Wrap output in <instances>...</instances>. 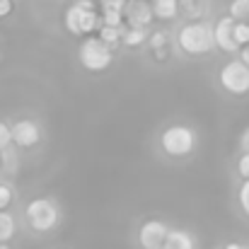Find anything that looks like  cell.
<instances>
[{
    "instance_id": "cell-15",
    "label": "cell",
    "mask_w": 249,
    "mask_h": 249,
    "mask_svg": "<svg viewBox=\"0 0 249 249\" xmlns=\"http://www.w3.org/2000/svg\"><path fill=\"white\" fill-rule=\"evenodd\" d=\"M145 39H148V29L128 27V29H124V32H121V41H124L126 46H131V49H138L141 44H145Z\"/></svg>"
},
{
    "instance_id": "cell-17",
    "label": "cell",
    "mask_w": 249,
    "mask_h": 249,
    "mask_svg": "<svg viewBox=\"0 0 249 249\" xmlns=\"http://www.w3.org/2000/svg\"><path fill=\"white\" fill-rule=\"evenodd\" d=\"M102 24L104 27H116V29H121V24H124V15L121 12H114V10H102Z\"/></svg>"
},
{
    "instance_id": "cell-5",
    "label": "cell",
    "mask_w": 249,
    "mask_h": 249,
    "mask_svg": "<svg viewBox=\"0 0 249 249\" xmlns=\"http://www.w3.org/2000/svg\"><path fill=\"white\" fill-rule=\"evenodd\" d=\"M78 58L83 63L85 71L89 73H102L111 66V51L97 39V36H85V41L78 49Z\"/></svg>"
},
{
    "instance_id": "cell-20",
    "label": "cell",
    "mask_w": 249,
    "mask_h": 249,
    "mask_svg": "<svg viewBox=\"0 0 249 249\" xmlns=\"http://www.w3.org/2000/svg\"><path fill=\"white\" fill-rule=\"evenodd\" d=\"M235 41L237 46L249 44V22H235Z\"/></svg>"
},
{
    "instance_id": "cell-11",
    "label": "cell",
    "mask_w": 249,
    "mask_h": 249,
    "mask_svg": "<svg viewBox=\"0 0 249 249\" xmlns=\"http://www.w3.org/2000/svg\"><path fill=\"white\" fill-rule=\"evenodd\" d=\"M160 249H196V240L186 230H169Z\"/></svg>"
},
{
    "instance_id": "cell-2",
    "label": "cell",
    "mask_w": 249,
    "mask_h": 249,
    "mask_svg": "<svg viewBox=\"0 0 249 249\" xmlns=\"http://www.w3.org/2000/svg\"><path fill=\"white\" fill-rule=\"evenodd\" d=\"M99 15L94 12L92 0H75L66 10V29L75 36H89L94 29H99Z\"/></svg>"
},
{
    "instance_id": "cell-24",
    "label": "cell",
    "mask_w": 249,
    "mask_h": 249,
    "mask_svg": "<svg viewBox=\"0 0 249 249\" xmlns=\"http://www.w3.org/2000/svg\"><path fill=\"white\" fill-rule=\"evenodd\" d=\"M102 2V10H114V12H121L126 0H99Z\"/></svg>"
},
{
    "instance_id": "cell-29",
    "label": "cell",
    "mask_w": 249,
    "mask_h": 249,
    "mask_svg": "<svg viewBox=\"0 0 249 249\" xmlns=\"http://www.w3.org/2000/svg\"><path fill=\"white\" fill-rule=\"evenodd\" d=\"M0 249H10V247H7V245H2V242H0Z\"/></svg>"
},
{
    "instance_id": "cell-12",
    "label": "cell",
    "mask_w": 249,
    "mask_h": 249,
    "mask_svg": "<svg viewBox=\"0 0 249 249\" xmlns=\"http://www.w3.org/2000/svg\"><path fill=\"white\" fill-rule=\"evenodd\" d=\"M150 10H153V17L158 19H174L179 15V0H153L150 2Z\"/></svg>"
},
{
    "instance_id": "cell-23",
    "label": "cell",
    "mask_w": 249,
    "mask_h": 249,
    "mask_svg": "<svg viewBox=\"0 0 249 249\" xmlns=\"http://www.w3.org/2000/svg\"><path fill=\"white\" fill-rule=\"evenodd\" d=\"M12 143V136H10V126L5 121H0V150H5L7 145Z\"/></svg>"
},
{
    "instance_id": "cell-18",
    "label": "cell",
    "mask_w": 249,
    "mask_h": 249,
    "mask_svg": "<svg viewBox=\"0 0 249 249\" xmlns=\"http://www.w3.org/2000/svg\"><path fill=\"white\" fill-rule=\"evenodd\" d=\"M145 41H148V46H150V49H153V51L160 56V53H162V49L167 46V34H165V32H153Z\"/></svg>"
},
{
    "instance_id": "cell-30",
    "label": "cell",
    "mask_w": 249,
    "mask_h": 249,
    "mask_svg": "<svg viewBox=\"0 0 249 249\" xmlns=\"http://www.w3.org/2000/svg\"><path fill=\"white\" fill-rule=\"evenodd\" d=\"M0 167H2V155H0Z\"/></svg>"
},
{
    "instance_id": "cell-8",
    "label": "cell",
    "mask_w": 249,
    "mask_h": 249,
    "mask_svg": "<svg viewBox=\"0 0 249 249\" xmlns=\"http://www.w3.org/2000/svg\"><path fill=\"white\" fill-rule=\"evenodd\" d=\"M10 136H12V143L17 148H34L41 141V128L32 119H19V121L12 124Z\"/></svg>"
},
{
    "instance_id": "cell-19",
    "label": "cell",
    "mask_w": 249,
    "mask_h": 249,
    "mask_svg": "<svg viewBox=\"0 0 249 249\" xmlns=\"http://www.w3.org/2000/svg\"><path fill=\"white\" fill-rule=\"evenodd\" d=\"M237 203H240L242 213L249 218V179H245L240 184V189H237Z\"/></svg>"
},
{
    "instance_id": "cell-4",
    "label": "cell",
    "mask_w": 249,
    "mask_h": 249,
    "mask_svg": "<svg viewBox=\"0 0 249 249\" xmlns=\"http://www.w3.org/2000/svg\"><path fill=\"white\" fill-rule=\"evenodd\" d=\"M24 215H27V223L32 225V230H36V232H49L61 220L58 206L51 198H34V201H29Z\"/></svg>"
},
{
    "instance_id": "cell-6",
    "label": "cell",
    "mask_w": 249,
    "mask_h": 249,
    "mask_svg": "<svg viewBox=\"0 0 249 249\" xmlns=\"http://www.w3.org/2000/svg\"><path fill=\"white\" fill-rule=\"evenodd\" d=\"M220 85L225 92L240 97L249 92V68L237 58V61H228L220 68Z\"/></svg>"
},
{
    "instance_id": "cell-22",
    "label": "cell",
    "mask_w": 249,
    "mask_h": 249,
    "mask_svg": "<svg viewBox=\"0 0 249 249\" xmlns=\"http://www.w3.org/2000/svg\"><path fill=\"white\" fill-rule=\"evenodd\" d=\"M12 203V189L7 184H0V211H5Z\"/></svg>"
},
{
    "instance_id": "cell-7",
    "label": "cell",
    "mask_w": 249,
    "mask_h": 249,
    "mask_svg": "<svg viewBox=\"0 0 249 249\" xmlns=\"http://www.w3.org/2000/svg\"><path fill=\"white\" fill-rule=\"evenodd\" d=\"M211 32H213V46H218V49L225 51V53L240 51V46H237V41H235V19H232L230 15L220 17Z\"/></svg>"
},
{
    "instance_id": "cell-27",
    "label": "cell",
    "mask_w": 249,
    "mask_h": 249,
    "mask_svg": "<svg viewBox=\"0 0 249 249\" xmlns=\"http://www.w3.org/2000/svg\"><path fill=\"white\" fill-rule=\"evenodd\" d=\"M240 61L245 63L249 68V44H245V46H240Z\"/></svg>"
},
{
    "instance_id": "cell-1",
    "label": "cell",
    "mask_w": 249,
    "mask_h": 249,
    "mask_svg": "<svg viewBox=\"0 0 249 249\" xmlns=\"http://www.w3.org/2000/svg\"><path fill=\"white\" fill-rule=\"evenodd\" d=\"M177 44L186 56H203L213 49V32L203 22H189L179 29Z\"/></svg>"
},
{
    "instance_id": "cell-21",
    "label": "cell",
    "mask_w": 249,
    "mask_h": 249,
    "mask_svg": "<svg viewBox=\"0 0 249 249\" xmlns=\"http://www.w3.org/2000/svg\"><path fill=\"white\" fill-rule=\"evenodd\" d=\"M237 174L242 179H249V153H240V158H237Z\"/></svg>"
},
{
    "instance_id": "cell-14",
    "label": "cell",
    "mask_w": 249,
    "mask_h": 249,
    "mask_svg": "<svg viewBox=\"0 0 249 249\" xmlns=\"http://www.w3.org/2000/svg\"><path fill=\"white\" fill-rule=\"evenodd\" d=\"M15 232H17V223H15V218H12L7 211H0V242L7 245V242L15 237Z\"/></svg>"
},
{
    "instance_id": "cell-28",
    "label": "cell",
    "mask_w": 249,
    "mask_h": 249,
    "mask_svg": "<svg viewBox=\"0 0 249 249\" xmlns=\"http://www.w3.org/2000/svg\"><path fill=\"white\" fill-rule=\"evenodd\" d=\"M223 249H249L247 245H240V242H230V245H225Z\"/></svg>"
},
{
    "instance_id": "cell-25",
    "label": "cell",
    "mask_w": 249,
    "mask_h": 249,
    "mask_svg": "<svg viewBox=\"0 0 249 249\" xmlns=\"http://www.w3.org/2000/svg\"><path fill=\"white\" fill-rule=\"evenodd\" d=\"M240 150H242V153H249V126L245 128V133L240 136Z\"/></svg>"
},
{
    "instance_id": "cell-16",
    "label": "cell",
    "mask_w": 249,
    "mask_h": 249,
    "mask_svg": "<svg viewBox=\"0 0 249 249\" xmlns=\"http://www.w3.org/2000/svg\"><path fill=\"white\" fill-rule=\"evenodd\" d=\"M230 17L235 22H249V0H232L230 2Z\"/></svg>"
},
{
    "instance_id": "cell-9",
    "label": "cell",
    "mask_w": 249,
    "mask_h": 249,
    "mask_svg": "<svg viewBox=\"0 0 249 249\" xmlns=\"http://www.w3.org/2000/svg\"><path fill=\"white\" fill-rule=\"evenodd\" d=\"M121 15L128 22V27H136V29H148V24L153 22V10L148 0H126Z\"/></svg>"
},
{
    "instance_id": "cell-10",
    "label": "cell",
    "mask_w": 249,
    "mask_h": 249,
    "mask_svg": "<svg viewBox=\"0 0 249 249\" xmlns=\"http://www.w3.org/2000/svg\"><path fill=\"white\" fill-rule=\"evenodd\" d=\"M167 232H169V228L162 220H148L138 230V242H141L143 249H160L162 242H165Z\"/></svg>"
},
{
    "instance_id": "cell-3",
    "label": "cell",
    "mask_w": 249,
    "mask_h": 249,
    "mask_svg": "<svg viewBox=\"0 0 249 249\" xmlns=\"http://www.w3.org/2000/svg\"><path fill=\"white\" fill-rule=\"evenodd\" d=\"M160 148L172 158H186L196 148V133L189 126H184V124L167 126L165 131L160 133Z\"/></svg>"
},
{
    "instance_id": "cell-13",
    "label": "cell",
    "mask_w": 249,
    "mask_h": 249,
    "mask_svg": "<svg viewBox=\"0 0 249 249\" xmlns=\"http://www.w3.org/2000/svg\"><path fill=\"white\" fill-rule=\"evenodd\" d=\"M121 32L124 29H116V27H104V24H99V41L109 49V51H114L119 44H121Z\"/></svg>"
},
{
    "instance_id": "cell-26",
    "label": "cell",
    "mask_w": 249,
    "mask_h": 249,
    "mask_svg": "<svg viewBox=\"0 0 249 249\" xmlns=\"http://www.w3.org/2000/svg\"><path fill=\"white\" fill-rule=\"evenodd\" d=\"M12 12V0H0V17H7Z\"/></svg>"
}]
</instances>
